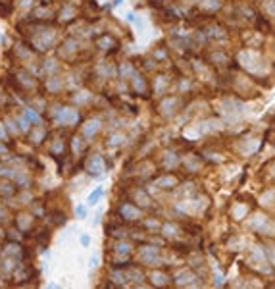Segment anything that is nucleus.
I'll return each mask as SVG.
<instances>
[{
  "mask_svg": "<svg viewBox=\"0 0 275 289\" xmlns=\"http://www.w3.org/2000/svg\"><path fill=\"white\" fill-rule=\"evenodd\" d=\"M81 239H83V245H88V237H87V235H83Z\"/></svg>",
  "mask_w": 275,
  "mask_h": 289,
  "instance_id": "nucleus-4",
  "label": "nucleus"
},
{
  "mask_svg": "<svg viewBox=\"0 0 275 289\" xmlns=\"http://www.w3.org/2000/svg\"><path fill=\"white\" fill-rule=\"evenodd\" d=\"M100 195H102V189H100V187H98V189H94V191H92V195H91V199H88V203H96Z\"/></svg>",
  "mask_w": 275,
  "mask_h": 289,
  "instance_id": "nucleus-1",
  "label": "nucleus"
},
{
  "mask_svg": "<svg viewBox=\"0 0 275 289\" xmlns=\"http://www.w3.org/2000/svg\"><path fill=\"white\" fill-rule=\"evenodd\" d=\"M27 116H29V120H31V121H39V116H37L35 112H31V110H27Z\"/></svg>",
  "mask_w": 275,
  "mask_h": 289,
  "instance_id": "nucleus-2",
  "label": "nucleus"
},
{
  "mask_svg": "<svg viewBox=\"0 0 275 289\" xmlns=\"http://www.w3.org/2000/svg\"><path fill=\"white\" fill-rule=\"evenodd\" d=\"M77 214H79V216L83 218V216L87 214V210H85V206H79V208H77Z\"/></svg>",
  "mask_w": 275,
  "mask_h": 289,
  "instance_id": "nucleus-3",
  "label": "nucleus"
}]
</instances>
